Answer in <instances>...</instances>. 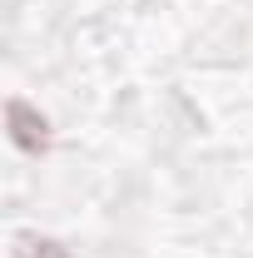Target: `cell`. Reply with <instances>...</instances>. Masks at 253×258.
<instances>
[{
    "mask_svg": "<svg viewBox=\"0 0 253 258\" xmlns=\"http://www.w3.org/2000/svg\"><path fill=\"white\" fill-rule=\"evenodd\" d=\"M5 124H10L15 149H25V154H45L50 149V119L40 109H30L25 99H10L5 104Z\"/></svg>",
    "mask_w": 253,
    "mask_h": 258,
    "instance_id": "obj_1",
    "label": "cell"
},
{
    "mask_svg": "<svg viewBox=\"0 0 253 258\" xmlns=\"http://www.w3.org/2000/svg\"><path fill=\"white\" fill-rule=\"evenodd\" d=\"M30 248H35V258H65L60 243H30Z\"/></svg>",
    "mask_w": 253,
    "mask_h": 258,
    "instance_id": "obj_2",
    "label": "cell"
}]
</instances>
